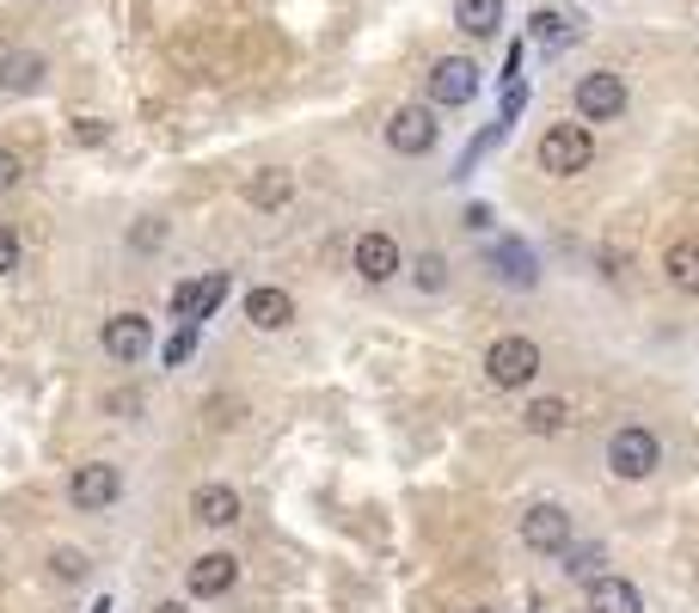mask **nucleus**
Listing matches in <instances>:
<instances>
[{
	"instance_id": "1",
	"label": "nucleus",
	"mask_w": 699,
	"mask_h": 613,
	"mask_svg": "<svg viewBox=\"0 0 699 613\" xmlns=\"http://www.w3.org/2000/svg\"><path fill=\"white\" fill-rule=\"evenodd\" d=\"M595 160V136L583 123H552L540 136V172L546 178H576Z\"/></svg>"
},
{
	"instance_id": "2",
	"label": "nucleus",
	"mask_w": 699,
	"mask_h": 613,
	"mask_svg": "<svg viewBox=\"0 0 699 613\" xmlns=\"http://www.w3.org/2000/svg\"><path fill=\"white\" fill-rule=\"evenodd\" d=\"M485 374H491V386H503V393L528 386L534 374H540V344H534V337H498V344L485 350Z\"/></svg>"
},
{
	"instance_id": "3",
	"label": "nucleus",
	"mask_w": 699,
	"mask_h": 613,
	"mask_svg": "<svg viewBox=\"0 0 699 613\" xmlns=\"http://www.w3.org/2000/svg\"><path fill=\"white\" fill-rule=\"evenodd\" d=\"M656 460H663V448H656L651 429L626 424V429H614V436H607V473H614V478H651Z\"/></svg>"
},
{
	"instance_id": "4",
	"label": "nucleus",
	"mask_w": 699,
	"mask_h": 613,
	"mask_svg": "<svg viewBox=\"0 0 699 613\" xmlns=\"http://www.w3.org/2000/svg\"><path fill=\"white\" fill-rule=\"evenodd\" d=\"M620 111H626V74L595 68V74L576 80V117L583 123H614Z\"/></svg>"
},
{
	"instance_id": "5",
	"label": "nucleus",
	"mask_w": 699,
	"mask_h": 613,
	"mask_svg": "<svg viewBox=\"0 0 699 613\" xmlns=\"http://www.w3.org/2000/svg\"><path fill=\"white\" fill-rule=\"evenodd\" d=\"M117 497H124V473L105 466V460H86V466H74V478H68V504L74 509H110Z\"/></svg>"
},
{
	"instance_id": "6",
	"label": "nucleus",
	"mask_w": 699,
	"mask_h": 613,
	"mask_svg": "<svg viewBox=\"0 0 699 613\" xmlns=\"http://www.w3.org/2000/svg\"><path fill=\"white\" fill-rule=\"evenodd\" d=\"M479 99V61L442 56L430 68V105H473Z\"/></svg>"
},
{
	"instance_id": "7",
	"label": "nucleus",
	"mask_w": 699,
	"mask_h": 613,
	"mask_svg": "<svg viewBox=\"0 0 699 613\" xmlns=\"http://www.w3.org/2000/svg\"><path fill=\"white\" fill-rule=\"evenodd\" d=\"M98 344H105L110 362H141V356L154 350V325L141 320V313H117V320H105Z\"/></svg>"
},
{
	"instance_id": "8",
	"label": "nucleus",
	"mask_w": 699,
	"mask_h": 613,
	"mask_svg": "<svg viewBox=\"0 0 699 613\" xmlns=\"http://www.w3.org/2000/svg\"><path fill=\"white\" fill-rule=\"evenodd\" d=\"M522 540H528V552H564L571 546V516H564V504H528Z\"/></svg>"
},
{
	"instance_id": "9",
	"label": "nucleus",
	"mask_w": 699,
	"mask_h": 613,
	"mask_svg": "<svg viewBox=\"0 0 699 613\" xmlns=\"http://www.w3.org/2000/svg\"><path fill=\"white\" fill-rule=\"evenodd\" d=\"M387 148L393 153H430L435 148V117L430 105H399L387 117Z\"/></svg>"
},
{
	"instance_id": "10",
	"label": "nucleus",
	"mask_w": 699,
	"mask_h": 613,
	"mask_svg": "<svg viewBox=\"0 0 699 613\" xmlns=\"http://www.w3.org/2000/svg\"><path fill=\"white\" fill-rule=\"evenodd\" d=\"M233 577H240V558H233V552H202V558H190V570H185L190 595H202V601L228 595Z\"/></svg>"
},
{
	"instance_id": "11",
	"label": "nucleus",
	"mask_w": 699,
	"mask_h": 613,
	"mask_svg": "<svg viewBox=\"0 0 699 613\" xmlns=\"http://www.w3.org/2000/svg\"><path fill=\"white\" fill-rule=\"evenodd\" d=\"M350 258H357L362 282H393V276H399V240H393V233H362Z\"/></svg>"
},
{
	"instance_id": "12",
	"label": "nucleus",
	"mask_w": 699,
	"mask_h": 613,
	"mask_svg": "<svg viewBox=\"0 0 699 613\" xmlns=\"http://www.w3.org/2000/svg\"><path fill=\"white\" fill-rule=\"evenodd\" d=\"M190 521H202V528H233V521H240V490L233 485H197L190 490Z\"/></svg>"
},
{
	"instance_id": "13",
	"label": "nucleus",
	"mask_w": 699,
	"mask_h": 613,
	"mask_svg": "<svg viewBox=\"0 0 699 613\" xmlns=\"http://www.w3.org/2000/svg\"><path fill=\"white\" fill-rule=\"evenodd\" d=\"M246 320L258 325V332H282V325L295 320V301L265 282V289H252V294H246Z\"/></svg>"
},
{
	"instance_id": "14",
	"label": "nucleus",
	"mask_w": 699,
	"mask_h": 613,
	"mask_svg": "<svg viewBox=\"0 0 699 613\" xmlns=\"http://www.w3.org/2000/svg\"><path fill=\"white\" fill-rule=\"evenodd\" d=\"M590 613H644V595H638L626 577H595L590 582Z\"/></svg>"
},
{
	"instance_id": "15",
	"label": "nucleus",
	"mask_w": 699,
	"mask_h": 613,
	"mask_svg": "<svg viewBox=\"0 0 699 613\" xmlns=\"http://www.w3.org/2000/svg\"><path fill=\"white\" fill-rule=\"evenodd\" d=\"M663 276L681 294H699V240H668L663 252Z\"/></svg>"
},
{
	"instance_id": "16",
	"label": "nucleus",
	"mask_w": 699,
	"mask_h": 613,
	"mask_svg": "<svg viewBox=\"0 0 699 613\" xmlns=\"http://www.w3.org/2000/svg\"><path fill=\"white\" fill-rule=\"evenodd\" d=\"M454 25L466 37H491L503 25V0H454Z\"/></svg>"
},
{
	"instance_id": "17",
	"label": "nucleus",
	"mask_w": 699,
	"mask_h": 613,
	"mask_svg": "<svg viewBox=\"0 0 699 613\" xmlns=\"http://www.w3.org/2000/svg\"><path fill=\"white\" fill-rule=\"evenodd\" d=\"M289 197H295V178H289V172H258V178H246L252 209H282Z\"/></svg>"
},
{
	"instance_id": "18",
	"label": "nucleus",
	"mask_w": 699,
	"mask_h": 613,
	"mask_svg": "<svg viewBox=\"0 0 699 613\" xmlns=\"http://www.w3.org/2000/svg\"><path fill=\"white\" fill-rule=\"evenodd\" d=\"M491 264H498V276H503V282H515V289H528V282H534V252L522 240H503L498 252H491Z\"/></svg>"
},
{
	"instance_id": "19",
	"label": "nucleus",
	"mask_w": 699,
	"mask_h": 613,
	"mask_svg": "<svg viewBox=\"0 0 699 613\" xmlns=\"http://www.w3.org/2000/svg\"><path fill=\"white\" fill-rule=\"evenodd\" d=\"M522 424H528L534 436H559V429L571 424V405H564V398H534L528 412H522Z\"/></svg>"
},
{
	"instance_id": "20",
	"label": "nucleus",
	"mask_w": 699,
	"mask_h": 613,
	"mask_svg": "<svg viewBox=\"0 0 699 613\" xmlns=\"http://www.w3.org/2000/svg\"><path fill=\"white\" fill-rule=\"evenodd\" d=\"M228 289H233V282H228L221 270H215V276H202V282H197V307H190V320H185V325H202V320H209V313L228 301Z\"/></svg>"
},
{
	"instance_id": "21",
	"label": "nucleus",
	"mask_w": 699,
	"mask_h": 613,
	"mask_svg": "<svg viewBox=\"0 0 699 613\" xmlns=\"http://www.w3.org/2000/svg\"><path fill=\"white\" fill-rule=\"evenodd\" d=\"M44 80V56H7V92H32Z\"/></svg>"
},
{
	"instance_id": "22",
	"label": "nucleus",
	"mask_w": 699,
	"mask_h": 613,
	"mask_svg": "<svg viewBox=\"0 0 699 613\" xmlns=\"http://www.w3.org/2000/svg\"><path fill=\"white\" fill-rule=\"evenodd\" d=\"M411 270H418V289H423V294L448 289V258H442V252H423V258L411 264Z\"/></svg>"
},
{
	"instance_id": "23",
	"label": "nucleus",
	"mask_w": 699,
	"mask_h": 613,
	"mask_svg": "<svg viewBox=\"0 0 699 613\" xmlns=\"http://www.w3.org/2000/svg\"><path fill=\"white\" fill-rule=\"evenodd\" d=\"M528 31H534V37H540V44H564V37H571V25H564V13H552V7H546V13H534V19H528Z\"/></svg>"
},
{
	"instance_id": "24",
	"label": "nucleus",
	"mask_w": 699,
	"mask_h": 613,
	"mask_svg": "<svg viewBox=\"0 0 699 613\" xmlns=\"http://www.w3.org/2000/svg\"><path fill=\"white\" fill-rule=\"evenodd\" d=\"M190 350H197V325H178V332L166 337V368L190 362Z\"/></svg>"
},
{
	"instance_id": "25",
	"label": "nucleus",
	"mask_w": 699,
	"mask_h": 613,
	"mask_svg": "<svg viewBox=\"0 0 699 613\" xmlns=\"http://www.w3.org/2000/svg\"><path fill=\"white\" fill-rule=\"evenodd\" d=\"M564 570H571V577H590V582H595V552H590V546H583V552L564 546Z\"/></svg>"
},
{
	"instance_id": "26",
	"label": "nucleus",
	"mask_w": 699,
	"mask_h": 613,
	"mask_svg": "<svg viewBox=\"0 0 699 613\" xmlns=\"http://www.w3.org/2000/svg\"><path fill=\"white\" fill-rule=\"evenodd\" d=\"M19 270V233L13 228H0V276Z\"/></svg>"
},
{
	"instance_id": "27",
	"label": "nucleus",
	"mask_w": 699,
	"mask_h": 613,
	"mask_svg": "<svg viewBox=\"0 0 699 613\" xmlns=\"http://www.w3.org/2000/svg\"><path fill=\"white\" fill-rule=\"evenodd\" d=\"M56 577L80 582V577H86V558H80V552H56Z\"/></svg>"
},
{
	"instance_id": "28",
	"label": "nucleus",
	"mask_w": 699,
	"mask_h": 613,
	"mask_svg": "<svg viewBox=\"0 0 699 613\" xmlns=\"http://www.w3.org/2000/svg\"><path fill=\"white\" fill-rule=\"evenodd\" d=\"M190 307H197V282H178V289H172V313L190 320Z\"/></svg>"
},
{
	"instance_id": "29",
	"label": "nucleus",
	"mask_w": 699,
	"mask_h": 613,
	"mask_svg": "<svg viewBox=\"0 0 699 613\" xmlns=\"http://www.w3.org/2000/svg\"><path fill=\"white\" fill-rule=\"evenodd\" d=\"M19 172H25V166H19V153H13V148H0V190H13Z\"/></svg>"
},
{
	"instance_id": "30",
	"label": "nucleus",
	"mask_w": 699,
	"mask_h": 613,
	"mask_svg": "<svg viewBox=\"0 0 699 613\" xmlns=\"http://www.w3.org/2000/svg\"><path fill=\"white\" fill-rule=\"evenodd\" d=\"M466 228H473V233L491 228V209H485V203H473V209H466Z\"/></svg>"
},
{
	"instance_id": "31",
	"label": "nucleus",
	"mask_w": 699,
	"mask_h": 613,
	"mask_svg": "<svg viewBox=\"0 0 699 613\" xmlns=\"http://www.w3.org/2000/svg\"><path fill=\"white\" fill-rule=\"evenodd\" d=\"M129 240H136L141 252H148V245H160V228H154V221H148V228H136V233H129Z\"/></svg>"
},
{
	"instance_id": "32",
	"label": "nucleus",
	"mask_w": 699,
	"mask_h": 613,
	"mask_svg": "<svg viewBox=\"0 0 699 613\" xmlns=\"http://www.w3.org/2000/svg\"><path fill=\"white\" fill-rule=\"evenodd\" d=\"M154 613H190V608H185V601H160Z\"/></svg>"
},
{
	"instance_id": "33",
	"label": "nucleus",
	"mask_w": 699,
	"mask_h": 613,
	"mask_svg": "<svg viewBox=\"0 0 699 613\" xmlns=\"http://www.w3.org/2000/svg\"><path fill=\"white\" fill-rule=\"evenodd\" d=\"M93 613H110V601H93Z\"/></svg>"
},
{
	"instance_id": "34",
	"label": "nucleus",
	"mask_w": 699,
	"mask_h": 613,
	"mask_svg": "<svg viewBox=\"0 0 699 613\" xmlns=\"http://www.w3.org/2000/svg\"><path fill=\"white\" fill-rule=\"evenodd\" d=\"M473 613H498V608H473Z\"/></svg>"
}]
</instances>
